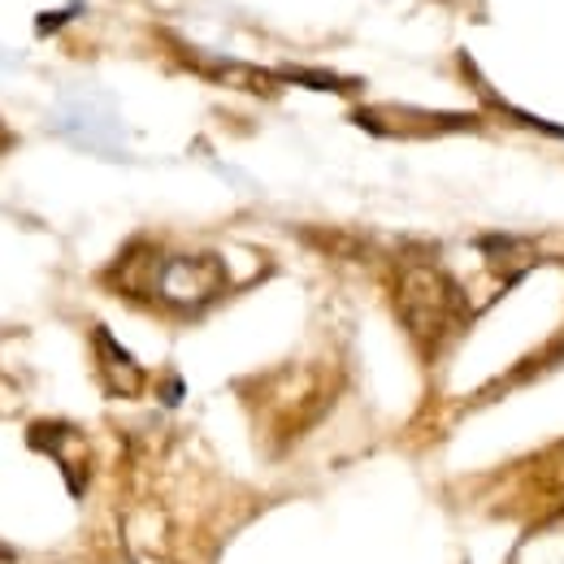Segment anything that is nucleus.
Wrapping results in <instances>:
<instances>
[{"mask_svg":"<svg viewBox=\"0 0 564 564\" xmlns=\"http://www.w3.org/2000/svg\"><path fill=\"white\" fill-rule=\"evenodd\" d=\"M395 308H400V322L404 330L422 344L425 352L443 348L447 335H456L469 317V304H465V291L452 282L447 270L430 265V261H409L400 265V279H395Z\"/></svg>","mask_w":564,"mask_h":564,"instance_id":"nucleus-1","label":"nucleus"},{"mask_svg":"<svg viewBox=\"0 0 564 564\" xmlns=\"http://www.w3.org/2000/svg\"><path fill=\"white\" fill-rule=\"evenodd\" d=\"M118 282L131 295H156L170 308H205L209 300L221 295L226 286V270L213 252L200 257H127Z\"/></svg>","mask_w":564,"mask_h":564,"instance_id":"nucleus-2","label":"nucleus"},{"mask_svg":"<svg viewBox=\"0 0 564 564\" xmlns=\"http://www.w3.org/2000/svg\"><path fill=\"white\" fill-rule=\"evenodd\" d=\"M31 443L44 447L62 465L70 491H83V482H87V438L74 425H35L31 430Z\"/></svg>","mask_w":564,"mask_h":564,"instance_id":"nucleus-3","label":"nucleus"},{"mask_svg":"<svg viewBox=\"0 0 564 564\" xmlns=\"http://www.w3.org/2000/svg\"><path fill=\"white\" fill-rule=\"evenodd\" d=\"M91 339H96L100 373H105L109 391H118V395H135V391L143 387V369L131 360V352H127L122 344H113V335H109V330H96Z\"/></svg>","mask_w":564,"mask_h":564,"instance_id":"nucleus-4","label":"nucleus"},{"mask_svg":"<svg viewBox=\"0 0 564 564\" xmlns=\"http://www.w3.org/2000/svg\"><path fill=\"white\" fill-rule=\"evenodd\" d=\"M70 564H78V561H70Z\"/></svg>","mask_w":564,"mask_h":564,"instance_id":"nucleus-5","label":"nucleus"}]
</instances>
